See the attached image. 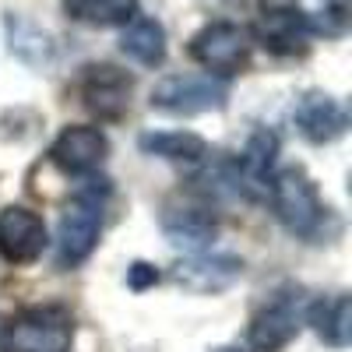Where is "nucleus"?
I'll list each match as a JSON object with an SVG mask.
<instances>
[{
  "mask_svg": "<svg viewBox=\"0 0 352 352\" xmlns=\"http://www.w3.org/2000/svg\"><path fill=\"white\" fill-rule=\"evenodd\" d=\"M240 275H243V261L232 254H190L173 268V282L184 285L187 292H197V296L226 292Z\"/></svg>",
  "mask_w": 352,
  "mask_h": 352,
  "instance_id": "obj_11",
  "label": "nucleus"
},
{
  "mask_svg": "<svg viewBox=\"0 0 352 352\" xmlns=\"http://www.w3.org/2000/svg\"><path fill=\"white\" fill-rule=\"evenodd\" d=\"M162 232L176 250L204 254L219 236V219L208 208H201V204H180V208L162 212Z\"/></svg>",
  "mask_w": 352,
  "mask_h": 352,
  "instance_id": "obj_13",
  "label": "nucleus"
},
{
  "mask_svg": "<svg viewBox=\"0 0 352 352\" xmlns=\"http://www.w3.org/2000/svg\"><path fill=\"white\" fill-rule=\"evenodd\" d=\"M152 109L173 116H197L212 113L229 102V85L212 74H169L152 88Z\"/></svg>",
  "mask_w": 352,
  "mask_h": 352,
  "instance_id": "obj_5",
  "label": "nucleus"
},
{
  "mask_svg": "<svg viewBox=\"0 0 352 352\" xmlns=\"http://www.w3.org/2000/svg\"><path fill=\"white\" fill-rule=\"evenodd\" d=\"M109 152V141L99 127H88V124H71L56 134V141L50 144V159L60 166L64 173L74 176H88L102 166Z\"/></svg>",
  "mask_w": 352,
  "mask_h": 352,
  "instance_id": "obj_12",
  "label": "nucleus"
},
{
  "mask_svg": "<svg viewBox=\"0 0 352 352\" xmlns=\"http://www.w3.org/2000/svg\"><path fill=\"white\" fill-rule=\"evenodd\" d=\"M307 320V300L300 289H282L261 307L250 320V349L254 352H278L296 338L300 324Z\"/></svg>",
  "mask_w": 352,
  "mask_h": 352,
  "instance_id": "obj_6",
  "label": "nucleus"
},
{
  "mask_svg": "<svg viewBox=\"0 0 352 352\" xmlns=\"http://www.w3.org/2000/svg\"><path fill=\"white\" fill-rule=\"evenodd\" d=\"M307 324L328 349H345L352 338V300L345 292H338V296H324V300L310 303Z\"/></svg>",
  "mask_w": 352,
  "mask_h": 352,
  "instance_id": "obj_15",
  "label": "nucleus"
},
{
  "mask_svg": "<svg viewBox=\"0 0 352 352\" xmlns=\"http://www.w3.org/2000/svg\"><path fill=\"white\" fill-rule=\"evenodd\" d=\"M120 53L138 67H162L166 60V28L155 18H131L120 32Z\"/></svg>",
  "mask_w": 352,
  "mask_h": 352,
  "instance_id": "obj_16",
  "label": "nucleus"
},
{
  "mask_svg": "<svg viewBox=\"0 0 352 352\" xmlns=\"http://www.w3.org/2000/svg\"><path fill=\"white\" fill-rule=\"evenodd\" d=\"M272 4H285V0H272Z\"/></svg>",
  "mask_w": 352,
  "mask_h": 352,
  "instance_id": "obj_23",
  "label": "nucleus"
},
{
  "mask_svg": "<svg viewBox=\"0 0 352 352\" xmlns=\"http://www.w3.org/2000/svg\"><path fill=\"white\" fill-rule=\"evenodd\" d=\"M250 39L275 56H300L310 46V14L296 4H289V0L285 4H268L257 14Z\"/></svg>",
  "mask_w": 352,
  "mask_h": 352,
  "instance_id": "obj_7",
  "label": "nucleus"
},
{
  "mask_svg": "<svg viewBox=\"0 0 352 352\" xmlns=\"http://www.w3.org/2000/svg\"><path fill=\"white\" fill-rule=\"evenodd\" d=\"M74 317L64 307H28L8 320L0 349L4 352H71Z\"/></svg>",
  "mask_w": 352,
  "mask_h": 352,
  "instance_id": "obj_3",
  "label": "nucleus"
},
{
  "mask_svg": "<svg viewBox=\"0 0 352 352\" xmlns=\"http://www.w3.org/2000/svg\"><path fill=\"white\" fill-rule=\"evenodd\" d=\"M8 28V50L28 67H50L53 60V39L43 32L36 21H28L21 14H4Z\"/></svg>",
  "mask_w": 352,
  "mask_h": 352,
  "instance_id": "obj_18",
  "label": "nucleus"
},
{
  "mask_svg": "<svg viewBox=\"0 0 352 352\" xmlns=\"http://www.w3.org/2000/svg\"><path fill=\"white\" fill-rule=\"evenodd\" d=\"M46 250V222L43 215L8 204L0 212V261L8 264H32Z\"/></svg>",
  "mask_w": 352,
  "mask_h": 352,
  "instance_id": "obj_10",
  "label": "nucleus"
},
{
  "mask_svg": "<svg viewBox=\"0 0 352 352\" xmlns=\"http://www.w3.org/2000/svg\"><path fill=\"white\" fill-rule=\"evenodd\" d=\"M292 120H296L300 134L314 144H331L349 131L345 106L324 88H307L296 99V106H292Z\"/></svg>",
  "mask_w": 352,
  "mask_h": 352,
  "instance_id": "obj_9",
  "label": "nucleus"
},
{
  "mask_svg": "<svg viewBox=\"0 0 352 352\" xmlns=\"http://www.w3.org/2000/svg\"><path fill=\"white\" fill-rule=\"evenodd\" d=\"M345 28H349V11H345L342 4H335V8H328V11L310 14V36L338 39V36H345Z\"/></svg>",
  "mask_w": 352,
  "mask_h": 352,
  "instance_id": "obj_20",
  "label": "nucleus"
},
{
  "mask_svg": "<svg viewBox=\"0 0 352 352\" xmlns=\"http://www.w3.org/2000/svg\"><path fill=\"white\" fill-rule=\"evenodd\" d=\"M268 204L272 215L300 240H320L324 222L331 219V208L317 194V184L307 176L303 166H282L268 180Z\"/></svg>",
  "mask_w": 352,
  "mask_h": 352,
  "instance_id": "obj_1",
  "label": "nucleus"
},
{
  "mask_svg": "<svg viewBox=\"0 0 352 352\" xmlns=\"http://www.w3.org/2000/svg\"><path fill=\"white\" fill-rule=\"evenodd\" d=\"M155 282H159V272L152 268V264H144V261H134V264H131V272H127V285H131L134 292L148 289V285H155Z\"/></svg>",
  "mask_w": 352,
  "mask_h": 352,
  "instance_id": "obj_21",
  "label": "nucleus"
},
{
  "mask_svg": "<svg viewBox=\"0 0 352 352\" xmlns=\"http://www.w3.org/2000/svg\"><path fill=\"white\" fill-rule=\"evenodd\" d=\"M250 28H243L240 21H208L204 28H197V32L190 36V56L194 64L204 67V74H212L219 81H229L236 78L247 60H250Z\"/></svg>",
  "mask_w": 352,
  "mask_h": 352,
  "instance_id": "obj_4",
  "label": "nucleus"
},
{
  "mask_svg": "<svg viewBox=\"0 0 352 352\" xmlns=\"http://www.w3.org/2000/svg\"><path fill=\"white\" fill-rule=\"evenodd\" d=\"M134 78L116 64H92L81 74V99L99 120H120L131 109Z\"/></svg>",
  "mask_w": 352,
  "mask_h": 352,
  "instance_id": "obj_8",
  "label": "nucleus"
},
{
  "mask_svg": "<svg viewBox=\"0 0 352 352\" xmlns=\"http://www.w3.org/2000/svg\"><path fill=\"white\" fill-rule=\"evenodd\" d=\"M106 190V180H85V187H78V194L71 197L60 229H56V264L60 268H78L99 247Z\"/></svg>",
  "mask_w": 352,
  "mask_h": 352,
  "instance_id": "obj_2",
  "label": "nucleus"
},
{
  "mask_svg": "<svg viewBox=\"0 0 352 352\" xmlns=\"http://www.w3.org/2000/svg\"><path fill=\"white\" fill-rule=\"evenodd\" d=\"M71 21L88 28H124L138 18V0H60Z\"/></svg>",
  "mask_w": 352,
  "mask_h": 352,
  "instance_id": "obj_19",
  "label": "nucleus"
},
{
  "mask_svg": "<svg viewBox=\"0 0 352 352\" xmlns=\"http://www.w3.org/2000/svg\"><path fill=\"white\" fill-rule=\"evenodd\" d=\"M141 152L166 162H201L208 155V141L194 131H148L138 138Z\"/></svg>",
  "mask_w": 352,
  "mask_h": 352,
  "instance_id": "obj_17",
  "label": "nucleus"
},
{
  "mask_svg": "<svg viewBox=\"0 0 352 352\" xmlns=\"http://www.w3.org/2000/svg\"><path fill=\"white\" fill-rule=\"evenodd\" d=\"M212 352H240L236 345H219V349H212Z\"/></svg>",
  "mask_w": 352,
  "mask_h": 352,
  "instance_id": "obj_22",
  "label": "nucleus"
},
{
  "mask_svg": "<svg viewBox=\"0 0 352 352\" xmlns=\"http://www.w3.org/2000/svg\"><path fill=\"white\" fill-rule=\"evenodd\" d=\"M275 159H278V134L261 127L250 134L247 148L240 155V169H236V187H243L247 194H264L268 180L275 173Z\"/></svg>",
  "mask_w": 352,
  "mask_h": 352,
  "instance_id": "obj_14",
  "label": "nucleus"
}]
</instances>
